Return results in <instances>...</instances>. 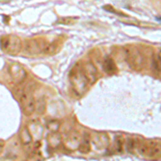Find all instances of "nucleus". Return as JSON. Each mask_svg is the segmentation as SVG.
Masks as SVG:
<instances>
[{
  "instance_id": "obj_13",
  "label": "nucleus",
  "mask_w": 161,
  "mask_h": 161,
  "mask_svg": "<svg viewBox=\"0 0 161 161\" xmlns=\"http://www.w3.org/2000/svg\"><path fill=\"white\" fill-rule=\"evenodd\" d=\"M19 140H20V143H22L23 145H25V146L32 143L33 137L31 136L28 127H23L22 128V130L19 132Z\"/></svg>"
},
{
  "instance_id": "obj_17",
  "label": "nucleus",
  "mask_w": 161,
  "mask_h": 161,
  "mask_svg": "<svg viewBox=\"0 0 161 161\" xmlns=\"http://www.w3.org/2000/svg\"><path fill=\"white\" fill-rule=\"evenodd\" d=\"M36 112L38 114H44L46 111V101L44 98H39L36 100Z\"/></svg>"
},
{
  "instance_id": "obj_18",
  "label": "nucleus",
  "mask_w": 161,
  "mask_h": 161,
  "mask_svg": "<svg viewBox=\"0 0 161 161\" xmlns=\"http://www.w3.org/2000/svg\"><path fill=\"white\" fill-rule=\"evenodd\" d=\"M46 129L50 132H58L60 129V121L57 119H52L46 124Z\"/></svg>"
},
{
  "instance_id": "obj_5",
  "label": "nucleus",
  "mask_w": 161,
  "mask_h": 161,
  "mask_svg": "<svg viewBox=\"0 0 161 161\" xmlns=\"http://www.w3.org/2000/svg\"><path fill=\"white\" fill-rule=\"evenodd\" d=\"M47 43L43 39H27L23 42L22 51L26 55L35 56L44 53Z\"/></svg>"
},
{
  "instance_id": "obj_4",
  "label": "nucleus",
  "mask_w": 161,
  "mask_h": 161,
  "mask_svg": "<svg viewBox=\"0 0 161 161\" xmlns=\"http://www.w3.org/2000/svg\"><path fill=\"white\" fill-rule=\"evenodd\" d=\"M17 98H19L20 108H22L23 113L26 116H30L33 114L36 110V100L33 97L32 92H28V90H19L17 93Z\"/></svg>"
},
{
  "instance_id": "obj_12",
  "label": "nucleus",
  "mask_w": 161,
  "mask_h": 161,
  "mask_svg": "<svg viewBox=\"0 0 161 161\" xmlns=\"http://www.w3.org/2000/svg\"><path fill=\"white\" fill-rule=\"evenodd\" d=\"M61 142H62V137L59 132H50V134L47 136V143L51 148L55 149L57 147H59Z\"/></svg>"
},
{
  "instance_id": "obj_7",
  "label": "nucleus",
  "mask_w": 161,
  "mask_h": 161,
  "mask_svg": "<svg viewBox=\"0 0 161 161\" xmlns=\"http://www.w3.org/2000/svg\"><path fill=\"white\" fill-rule=\"evenodd\" d=\"M8 70H9V74L11 76L12 80L14 83H16V84H20V83H23L26 80L27 72L17 62H11V64H9Z\"/></svg>"
},
{
  "instance_id": "obj_3",
  "label": "nucleus",
  "mask_w": 161,
  "mask_h": 161,
  "mask_svg": "<svg viewBox=\"0 0 161 161\" xmlns=\"http://www.w3.org/2000/svg\"><path fill=\"white\" fill-rule=\"evenodd\" d=\"M126 57L129 66L134 70H142L145 66V56L142 51L136 46H131L126 48Z\"/></svg>"
},
{
  "instance_id": "obj_2",
  "label": "nucleus",
  "mask_w": 161,
  "mask_h": 161,
  "mask_svg": "<svg viewBox=\"0 0 161 161\" xmlns=\"http://www.w3.org/2000/svg\"><path fill=\"white\" fill-rule=\"evenodd\" d=\"M0 46L9 55H17L22 52L23 41L16 36H4L0 40Z\"/></svg>"
},
{
  "instance_id": "obj_9",
  "label": "nucleus",
  "mask_w": 161,
  "mask_h": 161,
  "mask_svg": "<svg viewBox=\"0 0 161 161\" xmlns=\"http://www.w3.org/2000/svg\"><path fill=\"white\" fill-rule=\"evenodd\" d=\"M108 136L106 133H95V136H90V145L92 148L96 150H105L108 146Z\"/></svg>"
},
{
  "instance_id": "obj_19",
  "label": "nucleus",
  "mask_w": 161,
  "mask_h": 161,
  "mask_svg": "<svg viewBox=\"0 0 161 161\" xmlns=\"http://www.w3.org/2000/svg\"><path fill=\"white\" fill-rule=\"evenodd\" d=\"M59 50V45L57 43H52V44H47L45 47V51L44 53L45 54H48V55H53V54L57 53Z\"/></svg>"
},
{
  "instance_id": "obj_20",
  "label": "nucleus",
  "mask_w": 161,
  "mask_h": 161,
  "mask_svg": "<svg viewBox=\"0 0 161 161\" xmlns=\"http://www.w3.org/2000/svg\"><path fill=\"white\" fill-rule=\"evenodd\" d=\"M3 142H0V154H1V152H2V149H3Z\"/></svg>"
},
{
  "instance_id": "obj_8",
  "label": "nucleus",
  "mask_w": 161,
  "mask_h": 161,
  "mask_svg": "<svg viewBox=\"0 0 161 161\" xmlns=\"http://www.w3.org/2000/svg\"><path fill=\"white\" fill-rule=\"evenodd\" d=\"M83 136L77 131H71L68 133L66 140H64V146L70 152H75L80 148V143H82Z\"/></svg>"
},
{
  "instance_id": "obj_6",
  "label": "nucleus",
  "mask_w": 161,
  "mask_h": 161,
  "mask_svg": "<svg viewBox=\"0 0 161 161\" xmlns=\"http://www.w3.org/2000/svg\"><path fill=\"white\" fill-rule=\"evenodd\" d=\"M137 154L143 157L158 159L161 157V143L160 142H144L142 141Z\"/></svg>"
},
{
  "instance_id": "obj_14",
  "label": "nucleus",
  "mask_w": 161,
  "mask_h": 161,
  "mask_svg": "<svg viewBox=\"0 0 161 161\" xmlns=\"http://www.w3.org/2000/svg\"><path fill=\"white\" fill-rule=\"evenodd\" d=\"M92 149V145H90V136L88 133L85 134L82 139V143H80V146L79 150L83 154H87L89 153V150Z\"/></svg>"
},
{
  "instance_id": "obj_10",
  "label": "nucleus",
  "mask_w": 161,
  "mask_h": 161,
  "mask_svg": "<svg viewBox=\"0 0 161 161\" xmlns=\"http://www.w3.org/2000/svg\"><path fill=\"white\" fill-rule=\"evenodd\" d=\"M83 71H84L85 75L87 76L88 80H89L90 85L97 80V69L93 66L92 62H86L84 66H82Z\"/></svg>"
},
{
  "instance_id": "obj_15",
  "label": "nucleus",
  "mask_w": 161,
  "mask_h": 161,
  "mask_svg": "<svg viewBox=\"0 0 161 161\" xmlns=\"http://www.w3.org/2000/svg\"><path fill=\"white\" fill-rule=\"evenodd\" d=\"M103 69H104V71L106 72V73H108V74L115 73L116 66H115V64H114L113 59L106 58L104 60V62H103Z\"/></svg>"
},
{
  "instance_id": "obj_11",
  "label": "nucleus",
  "mask_w": 161,
  "mask_h": 161,
  "mask_svg": "<svg viewBox=\"0 0 161 161\" xmlns=\"http://www.w3.org/2000/svg\"><path fill=\"white\" fill-rule=\"evenodd\" d=\"M28 129H29V131H30V133H31V136H32V137L35 136V139H37L38 141L43 136V131H44V129H43V127H42V125H41L39 121L37 120H33V121H31V123L28 125Z\"/></svg>"
},
{
  "instance_id": "obj_1",
  "label": "nucleus",
  "mask_w": 161,
  "mask_h": 161,
  "mask_svg": "<svg viewBox=\"0 0 161 161\" xmlns=\"http://www.w3.org/2000/svg\"><path fill=\"white\" fill-rule=\"evenodd\" d=\"M70 85H71V88L75 96H77V97H82L87 92L90 83L83 71L82 66L76 64L71 70V72H70Z\"/></svg>"
},
{
  "instance_id": "obj_16",
  "label": "nucleus",
  "mask_w": 161,
  "mask_h": 161,
  "mask_svg": "<svg viewBox=\"0 0 161 161\" xmlns=\"http://www.w3.org/2000/svg\"><path fill=\"white\" fill-rule=\"evenodd\" d=\"M153 66L156 72L161 73V50L153 56Z\"/></svg>"
}]
</instances>
